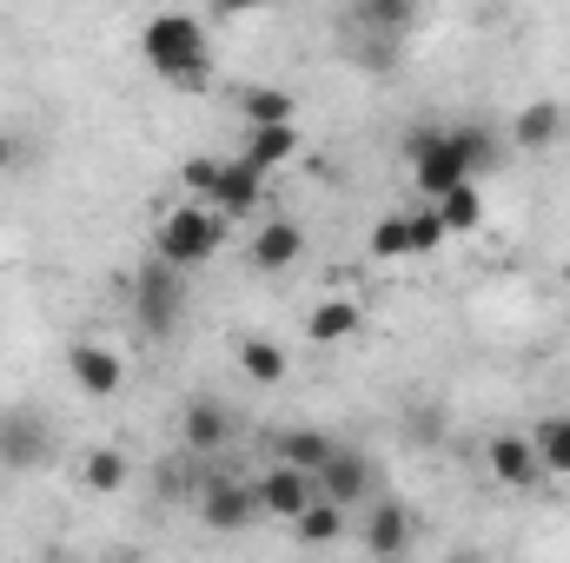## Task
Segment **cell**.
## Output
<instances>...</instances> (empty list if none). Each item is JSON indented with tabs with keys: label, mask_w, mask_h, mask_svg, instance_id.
Returning a JSON list of instances; mask_svg holds the SVG:
<instances>
[{
	"label": "cell",
	"mask_w": 570,
	"mask_h": 563,
	"mask_svg": "<svg viewBox=\"0 0 570 563\" xmlns=\"http://www.w3.org/2000/svg\"><path fill=\"white\" fill-rule=\"evenodd\" d=\"M531 444H538V457H544L551 477H570V412H551V418L531 431Z\"/></svg>",
	"instance_id": "d4e9b609"
},
{
	"label": "cell",
	"mask_w": 570,
	"mask_h": 563,
	"mask_svg": "<svg viewBox=\"0 0 570 563\" xmlns=\"http://www.w3.org/2000/svg\"><path fill=\"white\" fill-rule=\"evenodd\" d=\"M332 444H338V437H325V431H312V424H292V431H279L273 457H285V464H298V471H318V464L332 457Z\"/></svg>",
	"instance_id": "7402d4cb"
},
{
	"label": "cell",
	"mask_w": 570,
	"mask_h": 563,
	"mask_svg": "<svg viewBox=\"0 0 570 563\" xmlns=\"http://www.w3.org/2000/svg\"><path fill=\"white\" fill-rule=\"evenodd\" d=\"M405 424H412V437H419V444H438V437H444V418H438L431 405H412V412H405Z\"/></svg>",
	"instance_id": "83f0119b"
},
{
	"label": "cell",
	"mask_w": 570,
	"mask_h": 563,
	"mask_svg": "<svg viewBox=\"0 0 570 563\" xmlns=\"http://www.w3.org/2000/svg\"><path fill=\"white\" fill-rule=\"evenodd\" d=\"M312 477H318V497H332V504H345V511H358V504L372 497V457L352 451V444H332V457H325Z\"/></svg>",
	"instance_id": "ba28073f"
},
{
	"label": "cell",
	"mask_w": 570,
	"mask_h": 563,
	"mask_svg": "<svg viewBox=\"0 0 570 563\" xmlns=\"http://www.w3.org/2000/svg\"><path fill=\"white\" fill-rule=\"evenodd\" d=\"M444 239H451V233H444V213H438V206H419V213H412V259H431Z\"/></svg>",
	"instance_id": "4316f807"
},
{
	"label": "cell",
	"mask_w": 570,
	"mask_h": 563,
	"mask_svg": "<svg viewBox=\"0 0 570 563\" xmlns=\"http://www.w3.org/2000/svg\"><path fill=\"white\" fill-rule=\"evenodd\" d=\"M365 246H372V259H412V213H385Z\"/></svg>",
	"instance_id": "484cf974"
},
{
	"label": "cell",
	"mask_w": 570,
	"mask_h": 563,
	"mask_svg": "<svg viewBox=\"0 0 570 563\" xmlns=\"http://www.w3.org/2000/svg\"><path fill=\"white\" fill-rule=\"evenodd\" d=\"M219 246H226V213H219V206H173V213L159 219V233H153V253L173 259L179 273L206 266Z\"/></svg>",
	"instance_id": "3957f363"
},
{
	"label": "cell",
	"mask_w": 570,
	"mask_h": 563,
	"mask_svg": "<svg viewBox=\"0 0 570 563\" xmlns=\"http://www.w3.org/2000/svg\"><path fill=\"white\" fill-rule=\"evenodd\" d=\"M259 517H266L259 484H206V497H199V524L206 531H253Z\"/></svg>",
	"instance_id": "8fae6325"
},
{
	"label": "cell",
	"mask_w": 570,
	"mask_h": 563,
	"mask_svg": "<svg viewBox=\"0 0 570 563\" xmlns=\"http://www.w3.org/2000/svg\"><path fill=\"white\" fill-rule=\"evenodd\" d=\"M239 113L246 127H266V120H298V100L285 87H239Z\"/></svg>",
	"instance_id": "cb8c5ba5"
},
{
	"label": "cell",
	"mask_w": 570,
	"mask_h": 563,
	"mask_svg": "<svg viewBox=\"0 0 570 563\" xmlns=\"http://www.w3.org/2000/svg\"><path fill=\"white\" fill-rule=\"evenodd\" d=\"M134 318H140L146 338H173L186 325V273L173 259H146L140 279H134Z\"/></svg>",
	"instance_id": "277c9868"
},
{
	"label": "cell",
	"mask_w": 570,
	"mask_h": 563,
	"mask_svg": "<svg viewBox=\"0 0 570 563\" xmlns=\"http://www.w3.org/2000/svg\"><path fill=\"white\" fill-rule=\"evenodd\" d=\"M213 172H219V159H186V166H179V186H186V192H206Z\"/></svg>",
	"instance_id": "f1b7e54d"
},
{
	"label": "cell",
	"mask_w": 570,
	"mask_h": 563,
	"mask_svg": "<svg viewBox=\"0 0 570 563\" xmlns=\"http://www.w3.org/2000/svg\"><path fill=\"white\" fill-rule=\"evenodd\" d=\"M405 159H412L419 192L438 199V192H451L458 179H484V172L498 166V134L478 127V120H458V127H412V134H405Z\"/></svg>",
	"instance_id": "6da1fadb"
},
{
	"label": "cell",
	"mask_w": 570,
	"mask_h": 563,
	"mask_svg": "<svg viewBox=\"0 0 570 563\" xmlns=\"http://www.w3.org/2000/svg\"><path fill=\"white\" fill-rule=\"evenodd\" d=\"M292 531L318 551V544H338V531H345V504H332V497H312L298 517H292Z\"/></svg>",
	"instance_id": "603a6c76"
},
{
	"label": "cell",
	"mask_w": 570,
	"mask_h": 563,
	"mask_svg": "<svg viewBox=\"0 0 570 563\" xmlns=\"http://www.w3.org/2000/svg\"><path fill=\"white\" fill-rule=\"evenodd\" d=\"M239 372H246L253 385H266V392H273V385L292 378V352H285L279 338H246V345H239Z\"/></svg>",
	"instance_id": "ffe728a7"
},
{
	"label": "cell",
	"mask_w": 570,
	"mask_h": 563,
	"mask_svg": "<svg viewBox=\"0 0 570 563\" xmlns=\"http://www.w3.org/2000/svg\"><path fill=\"white\" fill-rule=\"evenodd\" d=\"M53 457V424L33 405L0 412V471H40Z\"/></svg>",
	"instance_id": "8992f818"
},
{
	"label": "cell",
	"mask_w": 570,
	"mask_h": 563,
	"mask_svg": "<svg viewBox=\"0 0 570 563\" xmlns=\"http://www.w3.org/2000/svg\"><path fill=\"white\" fill-rule=\"evenodd\" d=\"M358 325H365V318H358V298H318V305H312V318H305V338L332 352V345L358 338Z\"/></svg>",
	"instance_id": "2e32d148"
},
{
	"label": "cell",
	"mask_w": 570,
	"mask_h": 563,
	"mask_svg": "<svg viewBox=\"0 0 570 563\" xmlns=\"http://www.w3.org/2000/svg\"><path fill=\"white\" fill-rule=\"evenodd\" d=\"M127 477H134V464H127L120 444H94V451H80V484H87V491L114 497V491H127Z\"/></svg>",
	"instance_id": "ac0fdd59"
},
{
	"label": "cell",
	"mask_w": 570,
	"mask_h": 563,
	"mask_svg": "<svg viewBox=\"0 0 570 563\" xmlns=\"http://www.w3.org/2000/svg\"><path fill=\"white\" fill-rule=\"evenodd\" d=\"M219 13H259V7H273V0H213Z\"/></svg>",
	"instance_id": "f546056e"
},
{
	"label": "cell",
	"mask_w": 570,
	"mask_h": 563,
	"mask_svg": "<svg viewBox=\"0 0 570 563\" xmlns=\"http://www.w3.org/2000/svg\"><path fill=\"white\" fill-rule=\"evenodd\" d=\"M431 206L444 213V233H478V226H484V192H478V179H458V186L438 192Z\"/></svg>",
	"instance_id": "44dd1931"
},
{
	"label": "cell",
	"mask_w": 570,
	"mask_h": 563,
	"mask_svg": "<svg viewBox=\"0 0 570 563\" xmlns=\"http://www.w3.org/2000/svg\"><path fill=\"white\" fill-rule=\"evenodd\" d=\"M266 199V172L239 152V159H219V172H213V186H206V206H219L226 219H239V213H253Z\"/></svg>",
	"instance_id": "30bf717a"
},
{
	"label": "cell",
	"mask_w": 570,
	"mask_h": 563,
	"mask_svg": "<svg viewBox=\"0 0 570 563\" xmlns=\"http://www.w3.org/2000/svg\"><path fill=\"white\" fill-rule=\"evenodd\" d=\"M312 497H318V477L298 471V464H285V457H273V471L259 477V504H266V517H285V524H292Z\"/></svg>",
	"instance_id": "4fadbf2b"
},
{
	"label": "cell",
	"mask_w": 570,
	"mask_h": 563,
	"mask_svg": "<svg viewBox=\"0 0 570 563\" xmlns=\"http://www.w3.org/2000/svg\"><path fill=\"white\" fill-rule=\"evenodd\" d=\"M233 431H239V418H233V405H219V398H186V405H179V444L199 451V457L226 451Z\"/></svg>",
	"instance_id": "9c48e42d"
},
{
	"label": "cell",
	"mask_w": 570,
	"mask_h": 563,
	"mask_svg": "<svg viewBox=\"0 0 570 563\" xmlns=\"http://www.w3.org/2000/svg\"><path fill=\"white\" fill-rule=\"evenodd\" d=\"M345 20L358 40H372V67H385L399 53V40L419 27V0H352Z\"/></svg>",
	"instance_id": "5b68a950"
},
{
	"label": "cell",
	"mask_w": 570,
	"mask_h": 563,
	"mask_svg": "<svg viewBox=\"0 0 570 563\" xmlns=\"http://www.w3.org/2000/svg\"><path fill=\"white\" fill-rule=\"evenodd\" d=\"M365 551L372 557H405L412 551V511L405 504H379L365 517Z\"/></svg>",
	"instance_id": "e0dca14e"
},
{
	"label": "cell",
	"mask_w": 570,
	"mask_h": 563,
	"mask_svg": "<svg viewBox=\"0 0 570 563\" xmlns=\"http://www.w3.org/2000/svg\"><path fill=\"white\" fill-rule=\"evenodd\" d=\"M259 172H273V166H285L292 152H298V127L292 120H266V127H246V146H239Z\"/></svg>",
	"instance_id": "d6986e66"
},
{
	"label": "cell",
	"mask_w": 570,
	"mask_h": 563,
	"mask_svg": "<svg viewBox=\"0 0 570 563\" xmlns=\"http://www.w3.org/2000/svg\"><path fill=\"white\" fill-rule=\"evenodd\" d=\"M67 378L87 392V398H120L127 392V358L100 338H73L67 345Z\"/></svg>",
	"instance_id": "52a82bcc"
},
{
	"label": "cell",
	"mask_w": 570,
	"mask_h": 563,
	"mask_svg": "<svg viewBox=\"0 0 570 563\" xmlns=\"http://www.w3.org/2000/svg\"><path fill=\"white\" fill-rule=\"evenodd\" d=\"M484 464H491V477L511 484V491H531V484L544 477V457H538V444H531L524 431H498V437L484 444Z\"/></svg>",
	"instance_id": "7c38bea8"
},
{
	"label": "cell",
	"mask_w": 570,
	"mask_h": 563,
	"mask_svg": "<svg viewBox=\"0 0 570 563\" xmlns=\"http://www.w3.org/2000/svg\"><path fill=\"white\" fill-rule=\"evenodd\" d=\"M564 127H570V113L558 100H531V107L511 120V146H518V152H544V146L564 140Z\"/></svg>",
	"instance_id": "9a60e30c"
},
{
	"label": "cell",
	"mask_w": 570,
	"mask_h": 563,
	"mask_svg": "<svg viewBox=\"0 0 570 563\" xmlns=\"http://www.w3.org/2000/svg\"><path fill=\"white\" fill-rule=\"evenodd\" d=\"M7 166H13V140H7V134H0V172H7Z\"/></svg>",
	"instance_id": "4dcf8cb0"
},
{
	"label": "cell",
	"mask_w": 570,
	"mask_h": 563,
	"mask_svg": "<svg viewBox=\"0 0 570 563\" xmlns=\"http://www.w3.org/2000/svg\"><path fill=\"white\" fill-rule=\"evenodd\" d=\"M246 253H253V266H259V273H292V266H298V253H305V226L279 213V219H266V226L253 233V246H246Z\"/></svg>",
	"instance_id": "5bb4252c"
},
{
	"label": "cell",
	"mask_w": 570,
	"mask_h": 563,
	"mask_svg": "<svg viewBox=\"0 0 570 563\" xmlns=\"http://www.w3.org/2000/svg\"><path fill=\"white\" fill-rule=\"evenodd\" d=\"M140 53L146 67L179 93H199L213 80V40H206V27L193 13H153L140 27Z\"/></svg>",
	"instance_id": "7a4b0ae2"
}]
</instances>
